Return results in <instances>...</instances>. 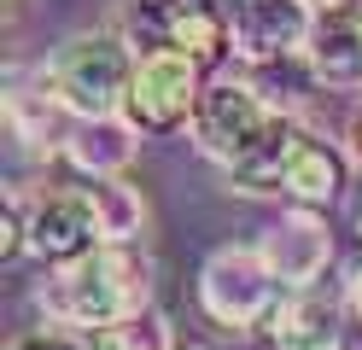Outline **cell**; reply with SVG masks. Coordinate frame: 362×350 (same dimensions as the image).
I'll return each instance as SVG.
<instances>
[{
  "mask_svg": "<svg viewBox=\"0 0 362 350\" xmlns=\"http://www.w3.org/2000/svg\"><path fill=\"white\" fill-rule=\"evenodd\" d=\"M310 30H315L310 0H240L234 6V53L252 64L304 53Z\"/></svg>",
  "mask_w": 362,
  "mask_h": 350,
  "instance_id": "5b68a950",
  "label": "cell"
},
{
  "mask_svg": "<svg viewBox=\"0 0 362 350\" xmlns=\"http://www.w3.org/2000/svg\"><path fill=\"white\" fill-rule=\"evenodd\" d=\"M146 298H152V263L134 245H111V240L76 257V263H64L41 286L47 315L71 327H111L134 310H146Z\"/></svg>",
  "mask_w": 362,
  "mask_h": 350,
  "instance_id": "6da1fadb",
  "label": "cell"
},
{
  "mask_svg": "<svg viewBox=\"0 0 362 350\" xmlns=\"http://www.w3.org/2000/svg\"><path fill=\"white\" fill-rule=\"evenodd\" d=\"M12 350H94V344H82L71 333H24V339H12Z\"/></svg>",
  "mask_w": 362,
  "mask_h": 350,
  "instance_id": "9a60e30c",
  "label": "cell"
},
{
  "mask_svg": "<svg viewBox=\"0 0 362 350\" xmlns=\"http://www.w3.org/2000/svg\"><path fill=\"white\" fill-rule=\"evenodd\" d=\"M351 152H356V163H362V111L351 117Z\"/></svg>",
  "mask_w": 362,
  "mask_h": 350,
  "instance_id": "ac0fdd59",
  "label": "cell"
},
{
  "mask_svg": "<svg viewBox=\"0 0 362 350\" xmlns=\"http://www.w3.org/2000/svg\"><path fill=\"white\" fill-rule=\"evenodd\" d=\"M310 70L327 88H362V12H315V30L304 41Z\"/></svg>",
  "mask_w": 362,
  "mask_h": 350,
  "instance_id": "30bf717a",
  "label": "cell"
},
{
  "mask_svg": "<svg viewBox=\"0 0 362 350\" xmlns=\"http://www.w3.org/2000/svg\"><path fill=\"white\" fill-rule=\"evenodd\" d=\"M59 146L88 181H100V175H123L134 163L141 129L129 123V111H117V117H71V129L59 134Z\"/></svg>",
  "mask_w": 362,
  "mask_h": 350,
  "instance_id": "ba28073f",
  "label": "cell"
},
{
  "mask_svg": "<svg viewBox=\"0 0 362 350\" xmlns=\"http://www.w3.org/2000/svg\"><path fill=\"white\" fill-rule=\"evenodd\" d=\"M164 47H175V53L187 59H222L234 47V18L211 6V0H170L164 6Z\"/></svg>",
  "mask_w": 362,
  "mask_h": 350,
  "instance_id": "7c38bea8",
  "label": "cell"
},
{
  "mask_svg": "<svg viewBox=\"0 0 362 350\" xmlns=\"http://www.w3.org/2000/svg\"><path fill=\"white\" fill-rule=\"evenodd\" d=\"M134 70L141 64L129 59V47L117 35H76L41 70V88L71 117H117V111H129Z\"/></svg>",
  "mask_w": 362,
  "mask_h": 350,
  "instance_id": "7a4b0ae2",
  "label": "cell"
},
{
  "mask_svg": "<svg viewBox=\"0 0 362 350\" xmlns=\"http://www.w3.org/2000/svg\"><path fill=\"white\" fill-rule=\"evenodd\" d=\"M345 6H356V0H310V12H345Z\"/></svg>",
  "mask_w": 362,
  "mask_h": 350,
  "instance_id": "e0dca14e",
  "label": "cell"
},
{
  "mask_svg": "<svg viewBox=\"0 0 362 350\" xmlns=\"http://www.w3.org/2000/svg\"><path fill=\"white\" fill-rule=\"evenodd\" d=\"M356 233H362V204H356Z\"/></svg>",
  "mask_w": 362,
  "mask_h": 350,
  "instance_id": "d6986e66",
  "label": "cell"
},
{
  "mask_svg": "<svg viewBox=\"0 0 362 350\" xmlns=\"http://www.w3.org/2000/svg\"><path fill=\"white\" fill-rule=\"evenodd\" d=\"M199 59L175 53V47H158V53L141 59L134 70V88H129V123L141 134H170L181 123H193L199 111Z\"/></svg>",
  "mask_w": 362,
  "mask_h": 350,
  "instance_id": "277c9868",
  "label": "cell"
},
{
  "mask_svg": "<svg viewBox=\"0 0 362 350\" xmlns=\"http://www.w3.org/2000/svg\"><path fill=\"white\" fill-rule=\"evenodd\" d=\"M100 240V222H94V204H88V193H59V199H41L30 210V251L41 257V263H76V257H88Z\"/></svg>",
  "mask_w": 362,
  "mask_h": 350,
  "instance_id": "52a82bcc",
  "label": "cell"
},
{
  "mask_svg": "<svg viewBox=\"0 0 362 350\" xmlns=\"http://www.w3.org/2000/svg\"><path fill=\"white\" fill-rule=\"evenodd\" d=\"M94 350H175L170 339V321L152 315V310H134L111 327H94Z\"/></svg>",
  "mask_w": 362,
  "mask_h": 350,
  "instance_id": "5bb4252c",
  "label": "cell"
},
{
  "mask_svg": "<svg viewBox=\"0 0 362 350\" xmlns=\"http://www.w3.org/2000/svg\"><path fill=\"white\" fill-rule=\"evenodd\" d=\"M286 286L275 280V269L263 263L257 245H222L211 251V263L199 269V310L216 327H257L275 315V298Z\"/></svg>",
  "mask_w": 362,
  "mask_h": 350,
  "instance_id": "3957f363",
  "label": "cell"
},
{
  "mask_svg": "<svg viewBox=\"0 0 362 350\" xmlns=\"http://www.w3.org/2000/svg\"><path fill=\"white\" fill-rule=\"evenodd\" d=\"M82 193H88V204H94L100 240H111V245H134V240H141L146 204H141V193H134L123 175H100V181H88Z\"/></svg>",
  "mask_w": 362,
  "mask_h": 350,
  "instance_id": "4fadbf2b",
  "label": "cell"
},
{
  "mask_svg": "<svg viewBox=\"0 0 362 350\" xmlns=\"http://www.w3.org/2000/svg\"><path fill=\"white\" fill-rule=\"evenodd\" d=\"M257 251H263V263L275 269L281 286L298 292V286H315V280H322L327 257H333V233H327V222L304 204V210H292V216H281L275 228H263Z\"/></svg>",
  "mask_w": 362,
  "mask_h": 350,
  "instance_id": "8992f818",
  "label": "cell"
},
{
  "mask_svg": "<svg viewBox=\"0 0 362 350\" xmlns=\"http://www.w3.org/2000/svg\"><path fill=\"white\" fill-rule=\"evenodd\" d=\"M345 310L362 321V263H351V274H345Z\"/></svg>",
  "mask_w": 362,
  "mask_h": 350,
  "instance_id": "2e32d148",
  "label": "cell"
},
{
  "mask_svg": "<svg viewBox=\"0 0 362 350\" xmlns=\"http://www.w3.org/2000/svg\"><path fill=\"white\" fill-rule=\"evenodd\" d=\"M281 193H292L310 210L339 204V193H345V158L315 134H292V146L281 158Z\"/></svg>",
  "mask_w": 362,
  "mask_h": 350,
  "instance_id": "8fae6325",
  "label": "cell"
},
{
  "mask_svg": "<svg viewBox=\"0 0 362 350\" xmlns=\"http://www.w3.org/2000/svg\"><path fill=\"white\" fill-rule=\"evenodd\" d=\"M345 315L333 298L298 286L286 303H275V315H269V333H275L281 350H345L351 333H345Z\"/></svg>",
  "mask_w": 362,
  "mask_h": 350,
  "instance_id": "9c48e42d",
  "label": "cell"
}]
</instances>
